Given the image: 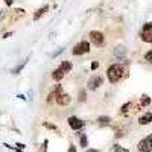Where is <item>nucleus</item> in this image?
I'll return each mask as SVG.
<instances>
[{
  "label": "nucleus",
  "instance_id": "obj_1",
  "mask_svg": "<svg viewBox=\"0 0 152 152\" xmlns=\"http://www.w3.org/2000/svg\"><path fill=\"white\" fill-rule=\"evenodd\" d=\"M107 76H108V81L111 82V84H116V82H119L123 76H125V69H123V66L122 64H111L110 67H108V70H107Z\"/></svg>",
  "mask_w": 152,
  "mask_h": 152
},
{
  "label": "nucleus",
  "instance_id": "obj_2",
  "mask_svg": "<svg viewBox=\"0 0 152 152\" xmlns=\"http://www.w3.org/2000/svg\"><path fill=\"white\" fill-rule=\"evenodd\" d=\"M140 38L145 43H152V21L145 23L140 31Z\"/></svg>",
  "mask_w": 152,
  "mask_h": 152
},
{
  "label": "nucleus",
  "instance_id": "obj_3",
  "mask_svg": "<svg viewBox=\"0 0 152 152\" xmlns=\"http://www.w3.org/2000/svg\"><path fill=\"white\" fill-rule=\"evenodd\" d=\"M90 40H91V43H93L94 46H97V47H102V46L105 44V37H104L102 32H99V31H91V32H90Z\"/></svg>",
  "mask_w": 152,
  "mask_h": 152
},
{
  "label": "nucleus",
  "instance_id": "obj_4",
  "mask_svg": "<svg viewBox=\"0 0 152 152\" xmlns=\"http://www.w3.org/2000/svg\"><path fill=\"white\" fill-rule=\"evenodd\" d=\"M137 149L140 152H151L152 151V134H149L143 140H140V143L137 145Z\"/></svg>",
  "mask_w": 152,
  "mask_h": 152
},
{
  "label": "nucleus",
  "instance_id": "obj_5",
  "mask_svg": "<svg viewBox=\"0 0 152 152\" xmlns=\"http://www.w3.org/2000/svg\"><path fill=\"white\" fill-rule=\"evenodd\" d=\"M73 55H84V53H88L90 52V43L88 41H81L78 43L75 47H73Z\"/></svg>",
  "mask_w": 152,
  "mask_h": 152
},
{
  "label": "nucleus",
  "instance_id": "obj_6",
  "mask_svg": "<svg viewBox=\"0 0 152 152\" xmlns=\"http://www.w3.org/2000/svg\"><path fill=\"white\" fill-rule=\"evenodd\" d=\"M102 84H104V79L100 78V76H91V78L87 81V88L88 90H97Z\"/></svg>",
  "mask_w": 152,
  "mask_h": 152
},
{
  "label": "nucleus",
  "instance_id": "obj_7",
  "mask_svg": "<svg viewBox=\"0 0 152 152\" xmlns=\"http://www.w3.org/2000/svg\"><path fill=\"white\" fill-rule=\"evenodd\" d=\"M61 94H62V87H61V85H55V88H53V90L49 93V96H47V102H49V104L53 102V100H56Z\"/></svg>",
  "mask_w": 152,
  "mask_h": 152
},
{
  "label": "nucleus",
  "instance_id": "obj_8",
  "mask_svg": "<svg viewBox=\"0 0 152 152\" xmlns=\"http://www.w3.org/2000/svg\"><path fill=\"white\" fill-rule=\"evenodd\" d=\"M69 126L72 129H75V131H79L82 126H84V122L81 120V119H78V117H75V116H72V117H69Z\"/></svg>",
  "mask_w": 152,
  "mask_h": 152
},
{
  "label": "nucleus",
  "instance_id": "obj_9",
  "mask_svg": "<svg viewBox=\"0 0 152 152\" xmlns=\"http://www.w3.org/2000/svg\"><path fill=\"white\" fill-rule=\"evenodd\" d=\"M70 100H72L70 94L62 93V94L56 99V104H58V105H61V107H66V105H69V104H70Z\"/></svg>",
  "mask_w": 152,
  "mask_h": 152
},
{
  "label": "nucleus",
  "instance_id": "obj_10",
  "mask_svg": "<svg viewBox=\"0 0 152 152\" xmlns=\"http://www.w3.org/2000/svg\"><path fill=\"white\" fill-rule=\"evenodd\" d=\"M64 75H66L64 69H62V67L59 66L58 69H55V70H53V73H52V78H53V81H61L62 78H64Z\"/></svg>",
  "mask_w": 152,
  "mask_h": 152
},
{
  "label": "nucleus",
  "instance_id": "obj_11",
  "mask_svg": "<svg viewBox=\"0 0 152 152\" xmlns=\"http://www.w3.org/2000/svg\"><path fill=\"white\" fill-rule=\"evenodd\" d=\"M125 53H126L125 46H117L116 49H114V56H116V59H123Z\"/></svg>",
  "mask_w": 152,
  "mask_h": 152
},
{
  "label": "nucleus",
  "instance_id": "obj_12",
  "mask_svg": "<svg viewBox=\"0 0 152 152\" xmlns=\"http://www.w3.org/2000/svg\"><path fill=\"white\" fill-rule=\"evenodd\" d=\"M152 122V113H145L143 116H140V119H138V123L140 125H149Z\"/></svg>",
  "mask_w": 152,
  "mask_h": 152
},
{
  "label": "nucleus",
  "instance_id": "obj_13",
  "mask_svg": "<svg viewBox=\"0 0 152 152\" xmlns=\"http://www.w3.org/2000/svg\"><path fill=\"white\" fill-rule=\"evenodd\" d=\"M28 61H29V58H26V59H23V61L20 62V64H17V66H15L14 69L11 70V73H12V75H18V73H20V72L23 70V67H24V66L28 64Z\"/></svg>",
  "mask_w": 152,
  "mask_h": 152
},
{
  "label": "nucleus",
  "instance_id": "obj_14",
  "mask_svg": "<svg viewBox=\"0 0 152 152\" xmlns=\"http://www.w3.org/2000/svg\"><path fill=\"white\" fill-rule=\"evenodd\" d=\"M47 11H49V6H47V5H44L43 8H40V9H38V11L35 12V14H34V20H35V21H37V20H40V18H41V15H44Z\"/></svg>",
  "mask_w": 152,
  "mask_h": 152
},
{
  "label": "nucleus",
  "instance_id": "obj_15",
  "mask_svg": "<svg viewBox=\"0 0 152 152\" xmlns=\"http://www.w3.org/2000/svg\"><path fill=\"white\" fill-rule=\"evenodd\" d=\"M149 104H151V97H149L148 94H143L142 99H140V105H142V107H148Z\"/></svg>",
  "mask_w": 152,
  "mask_h": 152
},
{
  "label": "nucleus",
  "instance_id": "obj_16",
  "mask_svg": "<svg viewBox=\"0 0 152 152\" xmlns=\"http://www.w3.org/2000/svg\"><path fill=\"white\" fill-rule=\"evenodd\" d=\"M61 67L64 69L66 73H69V72L72 70V62H70V61H62V62H61Z\"/></svg>",
  "mask_w": 152,
  "mask_h": 152
},
{
  "label": "nucleus",
  "instance_id": "obj_17",
  "mask_svg": "<svg viewBox=\"0 0 152 152\" xmlns=\"http://www.w3.org/2000/svg\"><path fill=\"white\" fill-rule=\"evenodd\" d=\"M111 152H129V151L125 149V148H122L120 145H114V146L111 148Z\"/></svg>",
  "mask_w": 152,
  "mask_h": 152
},
{
  "label": "nucleus",
  "instance_id": "obj_18",
  "mask_svg": "<svg viewBox=\"0 0 152 152\" xmlns=\"http://www.w3.org/2000/svg\"><path fill=\"white\" fill-rule=\"evenodd\" d=\"M79 138H81V148H87L88 146V142H87V135L85 134H78Z\"/></svg>",
  "mask_w": 152,
  "mask_h": 152
},
{
  "label": "nucleus",
  "instance_id": "obj_19",
  "mask_svg": "<svg viewBox=\"0 0 152 152\" xmlns=\"http://www.w3.org/2000/svg\"><path fill=\"white\" fill-rule=\"evenodd\" d=\"M78 100H79V102H85V100H87V93H85V90H81V91L78 93Z\"/></svg>",
  "mask_w": 152,
  "mask_h": 152
},
{
  "label": "nucleus",
  "instance_id": "obj_20",
  "mask_svg": "<svg viewBox=\"0 0 152 152\" xmlns=\"http://www.w3.org/2000/svg\"><path fill=\"white\" fill-rule=\"evenodd\" d=\"M97 122H99V125H110L111 119L105 116V117H99V119H97Z\"/></svg>",
  "mask_w": 152,
  "mask_h": 152
},
{
  "label": "nucleus",
  "instance_id": "obj_21",
  "mask_svg": "<svg viewBox=\"0 0 152 152\" xmlns=\"http://www.w3.org/2000/svg\"><path fill=\"white\" fill-rule=\"evenodd\" d=\"M145 61H146V62H151V64H152V50H149V52L145 53Z\"/></svg>",
  "mask_w": 152,
  "mask_h": 152
},
{
  "label": "nucleus",
  "instance_id": "obj_22",
  "mask_svg": "<svg viewBox=\"0 0 152 152\" xmlns=\"http://www.w3.org/2000/svg\"><path fill=\"white\" fill-rule=\"evenodd\" d=\"M129 108H131V104L128 102V104H125V105L122 107V110H120V113H122V114H126V113H128V111H129Z\"/></svg>",
  "mask_w": 152,
  "mask_h": 152
},
{
  "label": "nucleus",
  "instance_id": "obj_23",
  "mask_svg": "<svg viewBox=\"0 0 152 152\" xmlns=\"http://www.w3.org/2000/svg\"><path fill=\"white\" fill-rule=\"evenodd\" d=\"M62 52H64V47H61L59 50H56V52H55V53H52V58H56V56H58L59 53H62Z\"/></svg>",
  "mask_w": 152,
  "mask_h": 152
},
{
  "label": "nucleus",
  "instance_id": "obj_24",
  "mask_svg": "<svg viewBox=\"0 0 152 152\" xmlns=\"http://www.w3.org/2000/svg\"><path fill=\"white\" fill-rule=\"evenodd\" d=\"M44 126H46V128H50V129H55V131L58 129V128H56V126H55V125H52V123H47V122L44 123Z\"/></svg>",
  "mask_w": 152,
  "mask_h": 152
},
{
  "label": "nucleus",
  "instance_id": "obj_25",
  "mask_svg": "<svg viewBox=\"0 0 152 152\" xmlns=\"http://www.w3.org/2000/svg\"><path fill=\"white\" fill-rule=\"evenodd\" d=\"M99 67V62L97 61H94V62H91V70H96Z\"/></svg>",
  "mask_w": 152,
  "mask_h": 152
},
{
  "label": "nucleus",
  "instance_id": "obj_26",
  "mask_svg": "<svg viewBox=\"0 0 152 152\" xmlns=\"http://www.w3.org/2000/svg\"><path fill=\"white\" fill-rule=\"evenodd\" d=\"M3 2L6 3V6H11L12 3H14V0H3Z\"/></svg>",
  "mask_w": 152,
  "mask_h": 152
},
{
  "label": "nucleus",
  "instance_id": "obj_27",
  "mask_svg": "<svg viewBox=\"0 0 152 152\" xmlns=\"http://www.w3.org/2000/svg\"><path fill=\"white\" fill-rule=\"evenodd\" d=\"M69 152H76V148H75V146H70V148H69Z\"/></svg>",
  "mask_w": 152,
  "mask_h": 152
},
{
  "label": "nucleus",
  "instance_id": "obj_28",
  "mask_svg": "<svg viewBox=\"0 0 152 152\" xmlns=\"http://www.w3.org/2000/svg\"><path fill=\"white\" fill-rule=\"evenodd\" d=\"M12 35V32H8V34H3V38H8V37H11Z\"/></svg>",
  "mask_w": 152,
  "mask_h": 152
},
{
  "label": "nucleus",
  "instance_id": "obj_29",
  "mask_svg": "<svg viewBox=\"0 0 152 152\" xmlns=\"http://www.w3.org/2000/svg\"><path fill=\"white\" fill-rule=\"evenodd\" d=\"M87 152H97L96 149H90V151H87Z\"/></svg>",
  "mask_w": 152,
  "mask_h": 152
}]
</instances>
